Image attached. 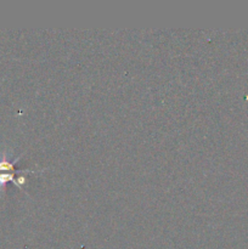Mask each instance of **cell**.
Segmentation results:
<instances>
[{
	"label": "cell",
	"mask_w": 248,
	"mask_h": 249,
	"mask_svg": "<svg viewBox=\"0 0 248 249\" xmlns=\"http://www.w3.org/2000/svg\"><path fill=\"white\" fill-rule=\"evenodd\" d=\"M21 156L15 158L12 162H9L7 160H0V172H10V173H39L38 170H31V169H23V170H16L15 169V164L18 162ZM43 172V170H40Z\"/></svg>",
	"instance_id": "1"
},
{
	"label": "cell",
	"mask_w": 248,
	"mask_h": 249,
	"mask_svg": "<svg viewBox=\"0 0 248 249\" xmlns=\"http://www.w3.org/2000/svg\"><path fill=\"white\" fill-rule=\"evenodd\" d=\"M7 182H14L15 186L22 189L19 182L15 179V173H2V174H0V187H4Z\"/></svg>",
	"instance_id": "2"
}]
</instances>
